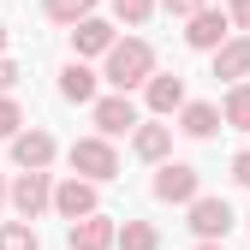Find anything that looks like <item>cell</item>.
<instances>
[{"label":"cell","instance_id":"6da1fadb","mask_svg":"<svg viewBox=\"0 0 250 250\" xmlns=\"http://www.w3.org/2000/svg\"><path fill=\"white\" fill-rule=\"evenodd\" d=\"M102 60H107V66H102V78L113 83V96H131V89H143V83L155 78V48H149L143 36H125V42H113Z\"/></svg>","mask_w":250,"mask_h":250},{"label":"cell","instance_id":"7a4b0ae2","mask_svg":"<svg viewBox=\"0 0 250 250\" xmlns=\"http://www.w3.org/2000/svg\"><path fill=\"white\" fill-rule=\"evenodd\" d=\"M66 161H72V173H78V179H89V185L119 179V149H113L107 137H78V143L66 149Z\"/></svg>","mask_w":250,"mask_h":250},{"label":"cell","instance_id":"3957f363","mask_svg":"<svg viewBox=\"0 0 250 250\" xmlns=\"http://www.w3.org/2000/svg\"><path fill=\"white\" fill-rule=\"evenodd\" d=\"M48 208L60 214V221H83V214H102V185H89V179H78V173H66V179H54V197H48Z\"/></svg>","mask_w":250,"mask_h":250},{"label":"cell","instance_id":"277c9868","mask_svg":"<svg viewBox=\"0 0 250 250\" xmlns=\"http://www.w3.org/2000/svg\"><path fill=\"white\" fill-rule=\"evenodd\" d=\"M149 191H155V203H185V208H191V203L203 197V173H197L191 161H161Z\"/></svg>","mask_w":250,"mask_h":250},{"label":"cell","instance_id":"5b68a950","mask_svg":"<svg viewBox=\"0 0 250 250\" xmlns=\"http://www.w3.org/2000/svg\"><path fill=\"white\" fill-rule=\"evenodd\" d=\"M89 119H96V137H107V143L143 125V113H137L131 96H96V102H89Z\"/></svg>","mask_w":250,"mask_h":250},{"label":"cell","instance_id":"8992f818","mask_svg":"<svg viewBox=\"0 0 250 250\" xmlns=\"http://www.w3.org/2000/svg\"><path fill=\"white\" fill-rule=\"evenodd\" d=\"M48 197H54V179H48V173H18V179L6 185V208L18 214V221L48 214Z\"/></svg>","mask_w":250,"mask_h":250},{"label":"cell","instance_id":"52a82bcc","mask_svg":"<svg viewBox=\"0 0 250 250\" xmlns=\"http://www.w3.org/2000/svg\"><path fill=\"white\" fill-rule=\"evenodd\" d=\"M232 227L238 221H232V203L227 197H197L191 203V232H197V244H227Z\"/></svg>","mask_w":250,"mask_h":250},{"label":"cell","instance_id":"ba28073f","mask_svg":"<svg viewBox=\"0 0 250 250\" xmlns=\"http://www.w3.org/2000/svg\"><path fill=\"white\" fill-rule=\"evenodd\" d=\"M54 155H60V143H54V131H42V125H30V131L12 137V167L18 173H48Z\"/></svg>","mask_w":250,"mask_h":250},{"label":"cell","instance_id":"9c48e42d","mask_svg":"<svg viewBox=\"0 0 250 250\" xmlns=\"http://www.w3.org/2000/svg\"><path fill=\"white\" fill-rule=\"evenodd\" d=\"M227 36H232V24H227L221 6H203L197 18H185V48H197V54H214Z\"/></svg>","mask_w":250,"mask_h":250},{"label":"cell","instance_id":"30bf717a","mask_svg":"<svg viewBox=\"0 0 250 250\" xmlns=\"http://www.w3.org/2000/svg\"><path fill=\"white\" fill-rule=\"evenodd\" d=\"M185 102H191V96H185V78H179V72H155V78L143 83V107H149L155 119H167V113H179Z\"/></svg>","mask_w":250,"mask_h":250},{"label":"cell","instance_id":"8fae6325","mask_svg":"<svg viewBox=\"0 0 250 250\" xmlns=\"http://www.w3.org/2000/svg\"><path fill=\"white\" fill-rule=\"evenodd\" d=\"M113 232H119L113 214H83V221L66 227V244L72 250H113Z\"/></svg>","mask_w":250,"mask_h":250},{"label":"cell","instance_id":"7c38bea8","mask_svg":"<svg viewBox=\"0 0 250 250\" xmlns=\"http://www.w3.org/2000/svg\"><path fill=\"white\" fill-rule=\"evenodd\" d=\"M131 155H137V161H149V167H161L167 155H173V125H161V119H143L137 131H131Z\"/></svg>","mask_w":250,"mask_h":250},{"label":"cell","instance_id":"4fadbf2b","mask_svg":"<svg viewBox=\"0 0 250 250\" xmlns=\"http://www.w3.org/2000/svg\"><path fill=\"white\" fill-rule=\"evenodd\" d=\"M214 78H227V89L250 83V36H227L214 48Z\"/></svg>","mask_w":250,"mask_h":250},{"label":"cell","instance_id":"5bb4252c","mask_svg":"<svg viewBox=\"0 0 250 250\" xmlns=\"http://www.w3.org/2000/svg\"><path fill=\"white\" fill-rule=\"evenodd\" d=\"M113 42H119V36H113V24H107V18H96V12H89L83 24H72V54H78V60H89V54H107Z\"/></svg>","mask_w":250,"mask_h":250},{"label":"cell","instance_id":"9a60e30c","mask_svg":"<svg viewBox=\"0 0 250 250\" xmlns=\"http://www.w3.org/2000/svg\"><path fill=\"white\" fill-rule=\"evenodd\" d=\"M96 72H89L83 66V60H66V66H60V96H66V102H78V107H89V102H96Z\"/></svg>","mask_w":250,"mask_h":250},{"label":"cell","instance_id":"2e32d148","mask_svg":"<svg viewBox=\"0 0 250 250\" xmlns=\"http://www.w3.org/2000/svg\"><path fill=\"white\" fill-rule=\"evenodd\" d=\"M179 131L197 137V143H208L214 131H221V107H214V102H185L179 107Z\"/></svg>","mask_w":250,"mask_h":250},{"label":"cell","instance_id":"e0dca14e","mask_svg":"<svg viewBox=\"0 0 250 250\" xmlns=\"http://www.w3.org/2000/svg\"><path fill=\"white\" fill-rule=\"evenodd\" d=\"M214 107H221V125H232V131H250V83H232Z\"/></svg>","mask_w":250,"mask_h":250},{"label":"cell","instance_id":"ac0fdd59","mask_svg":"<svg viewBox=\"0 0 250 250\" xmlns=\"http://www.w3.org/2000/svg\"><path fill=\"white\" fill-rule=\"evenodd\" d=\"M113 250H161V232H155V221H125L113 232Z\"/></svg>","mask_w":250,"mask_h":250},{"label":"cell","instance_id":"d6986e66","mask_svg":"<svg viewBox=\"0 0 250 250\" xmlns=\"http://www.w3.org/2000/svg\"><path fill=\"white\" fill-rule=\"evenodd\" d=\"M89 12H96V0H42V18H48V24H66V30L83 24Z\"/></svg>","mask_w":250,"mask_h":250},{"label":"cell","instance_id":"ffe728a7","mask_svg":"<svg viewBox=\"0 0 250 250\" xmlns=\"http://www.w3.org/2000/svg\"><path fill=\"white\" fill-rule=\"evenodd\" d=\"M0 250H42V238H36L30 221H6L0 227Z\"/></svg>","mask_w":250,"mask_h":250},{"label":"cell","instance_id":"44dd1931","mask_svg":"<svg viewBox=\"0 0 250 250\" xmlns=\"http://www.w3.org/2000/svg\"><path fill=\"white\" fill-rule=\"evenodd\" d=\"M107 6H113L119 24H131V30H143V24L155 18V0H107Z\"/></svg>","mask_w":250,"mask_h":250},{"label":"cell","instance_id":"7402d4cb","mask_svg":"<svg viewBox=\"0 0 250 250\" xmlns=\"http://www.w3.org/2000/svg\"><path fill=\"white\" fill-rule=\"evenodd\" d=\"M18 131H24V107H18L12 96H0V137H6V143H12Z\"/></svg>","mask_w":250,"mask_h":250},{"label":"cell","instance_id":"603a6c76","mask_svg":"<svg viewBox=\"0 0 250 250\" xmlns=\"http://www.w3.org/2000/svg\"><path fill=\"white\" fill-rule=\"evenodd\" d=\"M221 12H227V24L238 30V36H250V0H227Z\"/></svg>","mask_w":250,"mask_h":250},{"label":"cell","instance_id":"cb8c5ba5","mask_svg":"<svg viewBox=\"0 0 250 250\" xmlns=\"http://www.w3.org/2000/svg\"><path fill=\"white\" fill-rule=\"evenodd\" d=\"M155 6H167L173 18H197V12L208 6V0H155Z\"/></svg>","mask_w":250,"mask_h":250},{"label":"cell","instance_id":"d4e9b609","mask_svg":"<svg viewBox=\"0 0 250 250\" xmlns=\"http://www.w3.org/2000/svg\"><path fill=\"white\" fill-rule=\"evenodd\" d=\"M12 89H18V66L0 54V96H12Z\"/></svg>","mask_w":250,"mask_h":250},{"label":"cell","instance_id":"484cf974","mask_svg":"<svg viewBox=\"0 0 250 250\" xmlns=\"http://www.w3.org/2000/svg\"><path fill=\"white\" fill-rule=\"evenodd\" d=\"M232 179L250 191V149H238V155H232Z\"/></svg>","mask_w":250,"mask_h":250},{"label":"cell","instance_id":"4316f807","mask_svg":"<svg viewBox=\"0 0 250 250\" xmlns=\"http://www.w3.org/2000/svg\"><path fill=\"white\" fill-rule=\"evenodd\" d=\"M6 36H12V30H6V24H0V54H6Z\"/></svg>","mask_w":250,"mask_h":250},{"label":"cell","instance_id":"83f0119b","mask_svg":"<svg viewBox=\"0 0 250 250\" xmlns=\"http://www.w3.org/2000/svg\"><path fill=\"white\" fill-rule=\"evenodd\" d=\"M0 208H6V173H0Z\"/></svg>","mask_w":250,"mask_h":250},{"label":"cell","instance_id":"f1b7e54d","mask_svg":"<svg viewBox=\"0 0 250 250\" xmlns=\"http://www.w3.org/2000/svg\"><path fill=\"white\" fill-rule=\"evenodd\" d=\"M197 250H227V244H197Z\"/></svg>","mask_w":250,"mask_h":250},{"label":"cell","instance_id":"f546056e","mask_svg":"<svg viewBox=\"0 0 250 250\" xmlns=\"http://www.w3.org/2000/svg\"><path fill=\"white\" fill-rule=\"evenodd\" d=\"M244 227H250V221H244Z\"/></svg>","mask_w":250,"mask_h":250}]
</instances>
